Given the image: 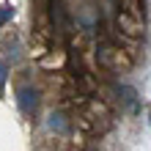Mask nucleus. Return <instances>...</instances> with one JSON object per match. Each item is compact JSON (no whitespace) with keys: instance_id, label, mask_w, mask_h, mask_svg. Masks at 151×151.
<instances>
[{"instance_id":"obj_1","label":"nucleus","mask_w":151,"mask_h":151,"mask_svg":"<svg viewBox=\"0 0 151 151\" xmlns=\"http://www.w3.org/2000/svg\"><path fill=\"white\" fill-rule=\"evenodd\" d=\"M17 102H19L22 113H33V110H36V104H39V93L33 91V88H22L19 96H17Z\"/></svg>"},{"instance_id":"obj_2","label":"nucleus","mask_w":151,"mask_h":151,"mask_svg":"<svg viewBox=\"0 0 151 151\" xmlns=\"http://www.w3.org/2000/svg\"><path fill=\"white\" fill-rule=\"evenodd\" d=\"M50 129H58V132H66V121H63V115H55V113H52L50 115Z\"/></svg>"},{"instance_id":"obj_3","label":"nucleus","mask_w":151,"mask_h":151,"mask_svg":"<svg viewBox=\"0 0 151 151\" xmlns=\"http://www.w3.org/2000/svg\"><path fill=\"white\" fill-rule=\"evenodd\" d=\"M11 17H14V8H11V6H3V8H0V25L8 22Z\"/></svg>"},{"instance_id":"obj_4","label":"nucleus","mask_w":151,"mask_h":151,"mask_svg":"<svg viewBox=\"0 0 151 151\" xmlns=\"http://www.w3.org/2000/svg\"><path fill=\"white\" fill-rule=\"evenodd\" d=\"M121 93H124V99H127L129 107H135V91H132V88H121Z\"/></svg>"},{"instance_id":"obj_5","label":"nucleus","mask_w":151,"mask_h":151,"mask_svg":"<svg viewBox=\"0 0 151 151\" xmlns=\"http://www.w3.org/2000/svg\"><path fill=\"white\" fill-rule=\"evenodd\" d=\"M6 74H8V66H6V60H0V88L6 83Z\"/></svg>"}]
</instances>
